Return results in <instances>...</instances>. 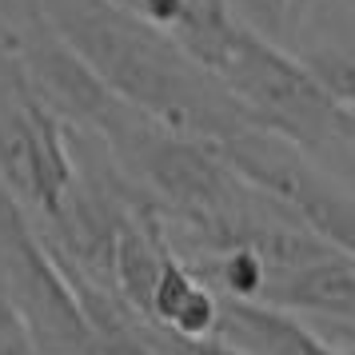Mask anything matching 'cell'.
<instances>
[{
	"mask_svg": "<svg viewBox=\"0 0 355 355\" xmlns=\"http://www.w3.org/2000/svg\"><path fill=\"white\" fill-rule=\"evenodd\" d=\"M211 339L236 347L240 355H331L327 339L304 315L236 295H220Z\"/></svg>",
	"mask_w": 355,
	"mask_h": 355,
	"instance_id": "3957f363",
	"label": "cell"
},
{
	"mask_svg": "<svg viewBox=\"0 0 355 355\" xmlns=\"http://www.w3.org/2000/svg\"><path fill=\"white\" fill-rule=\"evenodd\" d=\"M304 64L320 76V84L347 108V112H355V56L352 52L320 49V52H307Z\"/></svg>",
	"mask_w": 355,
	"mask_h": 355,
	"instance_id": "8992f818",
	"label": "cell"
},
{
	"mask_svg": "<svg viewBox=\"0 0 355 355\" xmlns=\"http://www.w3.org/2000/svg\"><path fill=\"white\" fill-rule=\"evenodd\" d=\"M227 8L243 24H252L256 33L272 36V40H279L284 28L291 24V0H227Z\"/></svg>",
	"mask_w": 355,
	"mask_h": 355,
	"instance_id": "52a82bcc",
	"label": "cell"
},
{
	"mask_svg": "<svg viewBox=\"0 0 355 355\" xmlns=\"http://www.w3.org/2000/svg\"><path fill=\"white\" fill-rule=\"evenodd\" d=\"M311 327L327 339L331 355H355V323H311Z\"/></svg>",
	"mask_w": 355,
	"mask_h": 355,
	"instance_id": "ba28073f",
	"label": "cell"
},
{
	"mask_svg": "<svg viewBox=\"0 0 355 355\" xmlns=\"http://www.w3.org/2000/svg\"><path fill=\"white\" fill-rule=\"evenodd\" d=\"M259 300L288 307L311 323H355V259L327 252L295 272L275 275Z\"/></svg>",
	"mask_w": 355,
	"mask_h": 355,
	"instance_id": "277c9868",
	"label": "cell"
},
{
	"mask_svg": "<svg viewBox=\"0 0 355 355\" xmlns=\"http://www.w3.org/2000/svg\"><path fill=\"white\" fill-rule=\"evenodd\" d=\"M36 8L116 96L164 128L208 144L252 128L240 100L136 0H36Z\"/></svg>",
	"mask_w": 355,
	"mask_h": 355,
	"instance_id": "6da1fadb",
	"label": "cell"
},
{
	"mask_svg": "<svg viewBox=\"0 0 355 355\" xmlns=\"http://www.w3.org/2000/svg\"><path fill=\"white\" fill-rule=\"evenodd\" d=\"M216 307H220V295L168 248L160 275H156V288H152L148 323H160V327L180 331V336H211Z\"/></svg>",
	"mask_w": 355,
	"mask_h": 355,
	"instance_id": "5b68a950",
	"label": "cell"
},
{
	"mask_svg": "<svg viewBox=\"0 0 355 355\" xmlns=\"http://www.w3.org/2000/svg\"><path fill=\"white\" fill-rule=\"evenodd\" d=\"M216 148L252 188L272 196L311 236L355 259V192L336 172L256 124L220 140Z\"/></svg>",
	"mask_w": 355,
	"mask_h": 355,
	"instance_id": "7a4b0ae2",
	"label": "cell"
}]
</instances>
